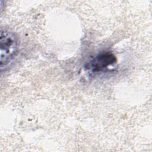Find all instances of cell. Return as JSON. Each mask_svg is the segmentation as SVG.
<instances>
[{"instance_id": "1", "label": "cell", "mask_w": 152, "mask_h": 152, "mask_svg": "<svg viewBox=\"0 0 152 152\" xmlns=\"http://www.w3.org/2000/svg\"><path fill=\"white\" fill-rule=\"evenodd\" d=\"M1 69L7 67L16 56L18 49V39L12 31L6 28H1Z\"/></svg>"}, {"instance_id": "2", "label": "cell", "mask_w": 152, "mask_h": 152, "mask_svg": "<svg viewBox=\"0 0 152 152\" xmlns=\"http://www.w3.org/2000/svg\"><path fill=\"white\" fill-rule=\"evenodd\" d=\"M116 62L115 56L109 52L100 53L93 57L87 64L88 70L93 74H100L106 71Z\"/></svg>"}]
</instances>
